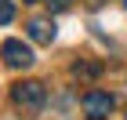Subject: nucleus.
<instances>
[{"label":"nucleus","instance_id":"obj_3","mask_svg":"<svg viewBox=\"0 0 127 120\" xmlns=\"http://www.w3.org/2000/svg\"><path fill=\"white\" fill-rule=\"evenodd\" d=\"M0 55H4V62H7L11 69H26V66H33V51H29V44H22V40H4Z\"/></svg>","mask_w":127,"mask_h":120},{"label":"nucleus","instance_id":"obj_1","mask_svg":"<svg viewBox=\"0 0 127 120\" xmlns=\"http://www.w3.org/2000/svg\"><path fill=\"white\" fill-rule=\"evenodd\" d=\"M15 102L18 106H26V109H40L44 106V98H47V91H44V84L40 80H26V84H15Z\"/></svg>","mask_w":127,"mask_h":120},{"label":"nucleus","instance_id":"obj_6","mask_svg":"<svg viewBox=\"0 0 127 120\" xmlns=\"http://www.w3.org/2000/svg\"><path fill=\"white\" fill-rule=\"evenodd\" d=\"M11 18H15V4L11 0H0V26H7Z\"/></svg>","mask_w":127,"mask_h":120},{"label":"nucleus","instance_id":"obj_7","mask_svg":"<svg viewBox=\"0 0 127 120\" xmlns=\"http://www.w3.org/2000/svg\"><path fill=\"white\" fill-rule=\"evenodd\" d=\"M69 4H73V0H47V7H51V11H65Z\"/></svg>","mask_w":127,"mask_h":120},{"label":"nucleus","instance_id":"obj_8","mask_svg":"<svg viewBox=\"0 0 127 120\" xmlns=\"http://www.w3.org/2000/svg\"><path fill=\"white\" fill-rule=\"evenodd\" d=\"M26 4H36V0H26Z\"/></svg>","mask_w":127,"mask_h":120},{"label":"nucleus","instance_id":"obj_10","mask_svg":"<svg viewBox=\"0 0 127 120\" xmlns=\"http://www.w3.org/2000/svg\"><path fill=\"white\" fill-rule=\"evenodd\" d=\"M91 120H98V117H91Z\"/></svg>","mask_w":127,"mask_h":120},{"label":"nucleus","instance_id":"obj_2","mask_svg":"<svg viewBox=\"0 0 127 120\" xmlns=\"http://www.w3.org/2000/svg\"><path fill=\"white\" fill-rule=\"evenodd\" d=\"M80 106H84V113H87V117L105 120L109 113H113V106H116V98H113L109 91H87V95L80 98Z\"/></svg>","mask_w":127,"mask_h":120},{"label":"nucleus","instance_id":"obj_5","mask_svg":"<svg viewBox=\"0 0 127 120\" xmlns=\"http://www.w3.org/2000/svg\"><path fill=\"white\" fill-rule=\"evenodd\" d=\"M98 73H102V66H98V62H76V66H73V77H98Z\"/></svg>","mask_w":127,"mask_h":120},{"label":"nucleus","instance_id":"obj_4","mask_svg":"<svg viewBox=\"0 0 127 120\" xmlns=\"http://www.w3.org/2000/svg\"><path fill=\"white\" fill-rule=\"evenodd\" d=\"M29 37L36 40V44H51V40H55V22L51 18H33L29 22Z\"/></svg>","mask_w":127,"mask_h":120},{"label":"nucleus","instance_id":"obj_9","mask_svg":"<svg viewBox=\"0 0 127 120\" xmlns=\"http://www.w3.org/2000/svg\"><path fill=\"white\" fill-rule=\"evenodd\" d=\"M124 7H127V0H124Z\"/></svg>","mask_w":127,"mask_h":120}]
</instances>
